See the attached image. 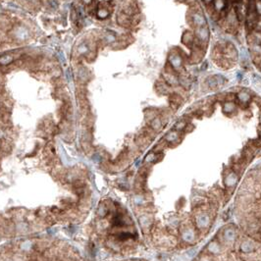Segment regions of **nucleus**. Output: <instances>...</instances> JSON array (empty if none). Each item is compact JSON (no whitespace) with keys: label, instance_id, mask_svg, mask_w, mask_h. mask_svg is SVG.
Returning a JSON list of instances; mask_svg holds the SVG:
<instances>
[{"label":"nucleus","instance_id":"obj_22","mask_svg":"<svg viewBox=\"0 0 261 261\" xmlns=\"http://www.w3.org/2000/svg\"><path fill=\"white\" fill-rule=\"evenodd\" d=\"M240 248H242V250H243V252L247 253V252H250V251L253 250H254V246H253V244H252L251 243L246 242V243H243L242 244Z\"/></svg>","mask_w":261,"mask_h":261},{"label":"nucleus","instance_id":"obj_20","mask_svg":"<svg viewBox=\"0 0 261 261\" xmlns=\"http://www.w3.org/2000/svg\"><path fill=\"white\" fill-rule=\"evenodd\" d=\"M165 138L168 142H175L176 140H178V138H179V134H178V132L173 130V132H170L167 136H166Z\"/></svg>","mask_w":261,"mask_h":261},{"label":"nucleus","instance_id":"obj_8","mask_svg":"<svg viewBox=\"0 0 261 261\" xmlns=\"http://www.w3.org/2000/svg\"><path fill=\"white\" fill-rule=\"evenodd\" d=\"M224 54H226V56L228 57V59H232L234 60L237 57H238V51H237L236 47L232 44V43H228V44L225 46L224 48Z\"/></svg>","mask_w":261,"mask_h":261},{"label":"nucleus","instance_id":"obj_31","mask_svg":"<svg viewBox=\"0 0 261 261\" xmlns=\"http://www.w3.org/2000/svg\"><path fill=\"white\" fill-rule=\"evenodd\" d=\"M183 239L187 240V242H191L192 240V234L191 233V231H185L183 234Z\"/></svg>","mask_w":261,"mask_h":261},{"label":"nucleus","instance_id":"obj_36","mask_svg":"<svg viewBox=\"0 0 261 261\" xmlns=\"http://www.w3.org/2000/svg\"><path fill=\"white\" fill-rule=\"evenodd\" d=\"M243 85H250V80H248L247 78L243 79Z\"/></svg>","mask_w":261,"mask_h":261},{"label":"nucleus","instance_id":"obj_18","mask_svg":"<svg viewBox=\"0 0 261 261\" xmlns=\"http://www.w3.org/2000/svg\"><path fill=\"white\" fill-rule=\"evenodd\" d=\"M251 40L252 42H250V44L251 43H257V44H261V31H255L252 33L251 34Z\"/></svg>","mask_w":261,"mask_h":261},{"label":"nucleus","instance_id":"obj_26","mask_svg":"<svg viewBox=\"0 0 261 261\" xmlns=\"http://www.w3.org/2000/svg\"><path fill=\"white\" fill-rule=\"evenodd\" d=\"M104 39L108 43H112L114 41H116V35L114 33H112V31H108V33L105 34Z\"/></svg>","mask_w":261,"mask_h":261},{"label":"nucleus","instance_id":"obj_15","mask_svg":"<svg viewBox=\"0 0 261 261\" xmlns=\"http://www.w3.org/2000/svg\"><path fill=\"white\" fill-rule=\"evenodd\" d=\"M13 60H14L13 55H10V54L1 55V56H0V65H2V66L9 65L13 62Z\"/></svg>","mask_w":261,"mask_h":261},{"label":"nucleus","instance_id":"obj_29","mask_svg":"<svg viewBox=\"0 0 261 261\" xmlns=\"http://www.w3.org/2000/svg\"><path fill=\"white\" fill-rule=\"evenodd\" d=\"M225 238L229 240H232L235 238V232L233 229H228V230L225 232Z\"/></svg>","mask_w":261,"mask_h":261},{"label":"nucleus","instance_id":"obj_38","mask_svg":"<svg viewBox=\"0 0 261 261\" xmlns=\"http://www.w3.org/2000/svg\"><path fill=\"white\" fill-rule=\"evenodd\" d=\"M255 86H256V88L258 89V90H259V92H261V81H260V82H256V84H255Z\"/></svg>","mask_w":261,"mask_h":261},{"label":"nucleus","instance_id":"obj_37","mask_svg":"<svg viewBox=\"0 0 261 261\" xmlns=\"http://www.w3.org/2000/svg\"><path fill=\"white\" fill-rule=\"evenodd\" d=\"M256 29H257V31H261V20L256 23Z\"/></svg>","mask_w":261,"mask_h":261},{"label":"nucleus","instance_id":"obj_28","mask_svg":"<svg viewBox=\"0 0 261 261\" xmlns=\"http://www.w3.org/2000/svg\"><path fill=\"white\" fill-rule=\"evenodd\" d=\"M88 75H89V73H88V71H86V69L82 68V69L79 70V78H80V80L85 82V79L89 77Z\"/></svg>","mask_w":261,"mask_h":261},{"label":"nucleus","instance_id":"obj_40","mask_svg":"<svg viewBox=\"0 0 261 261\" xmlns=\"http://www.w3.org/2000/svg\"><path fill=\"white\" fill-rule=\"evenodd\" d=\"M213 1H214V0H203V2L206 3V4H209V3H211Z\"/></svg>","mask_w":261,"mask_h":261},{"label":"nucleus","instance_id":"obj_42","mask_svg":"<svg viewBox=\"0 0 261 261\" xmlns=\"http://www.w3.org/2000/svg\"><path fill=\"white\" fill-rule=\"evenodd\" d=\"M260 121H261V118H260Z\"/></svg>","mask_w":261,"mask_h":261},{"label":"nucleus","instance_id":"obj_35","mask_svg":"<svg viewBox=\"0 0 261 261\" xmlns=\"http://www.w3.org/2000/svg\"><path fill=\"white\" fill-rule=\"evenodd\" d=\"M237 79H238L239 81H242V80H243V73H242V72H238V73H237Z\"/></svg>","mask_w":261,"mask_h":261},{"label":"nucleus","instance_id":"obj_39","mask_svg":"<svg viewBox=\"0 0 261 261\" xmlns=\"http://www.w3.org/2000/svg\"><path fill=\"white\" fill-rule=\"evenodd\" d=\"M92 0H82V2L85 4H89V3H92Z\"/></svg>","mask_w":261,"mask_h":261},{"label":"nucleus","instance_id":"obj_5","mask_svg":"<svg viewBox=\"0 0 261 261\" xmlns=\"http://www.w3.org/2000/svg\"><path fill=\"white\" fill-rule=\"evenodd\" d=\"M191 20H192V25L196 27L206 26V19H205V17L201 12H198V11L192 12L191 15Z\"/></svg>","mask_w":261,"mask_h":261},{"label":"nucleus","instance_id":"obj_2","mask_svg":"<svg viewBox=\"0 0 261 261\" xmlns=\"http://www.w3.org/2000/svg\"><path fill=\"white\" fill-rule=\"evenodd\" d=\"M226 82V79L225 77L221 76V75H215V76H210L206 79V85H208V88H210L212 89H218L219 86L223 85Z\"/></svg>","mask_w":261,"mask_h":261},{"label":"nucleus","instance_id":"obj_7","mask_svg":"<svg viewBox=\"0 0 261 261\" xmlns=\"http://www.w3.org/2000/svg\"><path fill=\"white\" fill-rule=\"evenodd\" d=\"M182 42L188 47H193V42H195V35L191 31H185L182 35Z\"/></svg>","mask_w":261,"mask_h":261},{"label":"nucleus","instance_id":"obj_9","mask_svg":"<svg viewBox=\"0 0 261 261\" xmlns=\"http://www.w3.org/2000/svg\"><path fill=\"white\" fill-rule=\"evenodd\" d=\"M237 98H238V100L240 104L243 105H246L250 102L251 100V95L250 93L248 92H246V90H242V92H240L238 94H237Z\"/></svg>","mask_w":261,"mask_h":261},{"label":"nucleus","instance_id":"obj_32","mask_svg":"<svg viewBox=\"0 0 261 261\" xmlns=\"http://www.w3.org/2000/svg\"><path fill=\"white\" fill-rule=\"evenodd\" d=\"M185 127H187V125H185V122L180 121L179 123H177V125H176V130H184Z\"/></svg>","mask_w":261,"mask_h":261},{"label":"nucleus","instance_id":"obj_14","mask_svg":"<svg viewBox=\"0 0 261 261\" xmlns=\"http://www.w3.org/2000/svg\"><path fill=\"white\" fill-rule=\"evenodd\" d=\"M213 7H214L215 11L222 12L226 9L227 1L226 0H214V1H213Z\"/></svg>","mask_w":261,"mask_h":261},{"label":"nucleus","instance_id":"obj_17","mask_svg":"<svg viewBox=\"0 0 261 261\" xmlns=\"http://www.w3.org/2000/svg\"><path fill=\"white\" fill-rule=\"evenodd\" d=\"M209 220H208V216L205 215V214H202L200 215L198 218H197V226H198L199 228H204L206 227V225L208 224Z\"/></svg>","mask_w":261,"mask_h":261},{"label":"nucleus","instance_id":"obj_12","mask_svg":"<svg viewBox=\"0 0 261 261\" xmlns=\"http://www.w3.org/2000/svg\"><path fill=\"white\" fill-rule=\"evenodd\" d=\"M237 109V105L234 101H226L223 103V112L225 114H232Z\"/></svg>","mask_w":261,"mask_h":261},{"label":"nucleus","instance_id":"obj_13","mask_svg":"<svg viewBox=\"0 0 261 261\" xmlns=\"http://www.w3.org/2000/svg\"><path fill=\"white\" fill-rule=\"evenodd\" d=\"M117 22L119 25L121 26H124V27H127L130 24V16L127 15L126 13H120L118 15L117 17Z\"/></svg>","mask_w":261,"mask_h":261},{"label":"nucleus","instance_id":"obj_23","mask_svg":"<svg viewBox=\"0 0 261 261\" xmlns=\"http://www.w3.org/2000/svg\"><path fill=\"white\" fill-rule=\"evenodd\" d=\"M179 85H181L185 89H188L191 86V81L187 77H180L179 78Z\"/></svg>","mask_w":261,"mask_h":261},{"label":"nucleus","instance_id":"obj_30","mask_svg":"<svg viewBox=\"0 0 261 261\" xmlns=\"http://www.w3.org/2000/svg\"><path fill=\"white\" fill-rule=\"evenodd\" d=\"M88 51H89V46L88 44H85V43H82V44H81L78 47V52L80 54H85V53H88Z\"/></svg>","mask_w":261,"mask_h":261},{"label":"nucleus","instance_id":"obj_11","mask_svg":"<svg viewBox=\"0 0 261 261\" xmlns=\"http://www.w3.org/2000/svg\"><path fill=\"white\" fill-rule=\"evenodd\" d=\"M109 6H102L101 4L99 5V7L97 8V11H96V15L97 17L99 19H106L107 17H109L110 15V11L108 9Z\"/></svg>","mask_w":261,"mask_h":261},{"label":"nucleus","instance_id":"obj_34","mask_svg":"<svg viewBox=\"0 0 261 261\" xmlns=\"http://www.w3.org/2000/svg\"><path fill=\"white\" fill-rule=\"evenodd\" d=\"M207 67H208V62H207V61H204V62H203V64H202V66H201V68H200V69L202 70V71H204L205 69H207Z\"/></svg>","mask_w":261,"mask_h":261},{"label":"nucleus","instance_id":"obj_24","mask_svg":"<svg viewBox=\"0 0 261 261\" xmlns=\"http://www.w3.org/2000/svg\"><path fill=\"white\" fill-rule=\"evenodd\" d=\"M150 126H151V128H152L153 130H159V129L161 128V126H162L160 118L154 117L153 119H152V121H151V123H150Z\"/></svg>","mask_w":261,"mask_h":261},{"label":"nucleus","instance_id":"obj_4","mask_svg":"<svg viewBox=\"0 0 261 261\" xmlns=\"http://www.w3.org/2000/svg\"><path fill=\"white\" fill-rule=\"evenodd\" d=\"M14 37L17 40L25 41L30 38V31L27 27L23 26H18L14 30Z\"/></svg>","mask_w":261,"mask_h":261},{"label":"nucleus","instance_id":"obj_10","mask_svg":"<svg viewBox=\"0 0 261 261\" xmlns=\"http://www.w3.org/2000/svg\"><path fill=\"white\" fill-rule=\"evenodd\" d=\"M203 57V51L201 50L199 47H192V52L191 55L192 63H197L199 62Z\"/></svg>","mask_w":261,"mask_h":261},{"label":"nucleus","instance_id":"obj_1","mask_svg":"<svg viewBox=\"0 0 261 261\" xmlns=\"http://www.w3.org/2000/svg\"><path fill=\"white\" fill-rule=\"evenodd\" d=\"M168 62L172 69L176 72H181L184 67V60L182 57L181 53L176 52V51H171L168 56Z\"/></svg>","mask_w":261,"mask_h":261},{"label":"nucleus","instance_id":"obj_21","mask_svg":"<svg viewBox=\"0 0 261 261\" xmlns=\"http://www.w3.org/2000/svg\"><path fill=\"white\" fill-rule=\"evenodd\" d=\"M227 22L230 26L234 27L237 25V23H238V17H237V15L235 13H233V12H231L230 14H229L228 16V19H227Z\"/></svg>","mask_w":261,"mask_h":261},{"label":"nucleus","instance_id":"obj_16","mask_svg":"<svg viewBox=\"0 0 261 261\" xmlns=\"http://www.w3.org/2000/svg\"><path fill=\"white\" fill-rule=\"evenodd\" d=\"M156 90L161 94H168L169 93V88L166 82H157L156 84Z\"/></svg>","mask_w":261,"mask_h":261},{"label":"nucleus","instance_id":"obj_6","mask_svg":"<svg viewBox=\"0 0 261 261\" xmlns=\"http://www.w3.org/2000/svg\"><path fill=\"white\" fill-rule=\"evenodd\" d=\"M163 78L166 82V84L170 86H177L179 85V78H178L175 74L171 71H165L163 73Z\"/></svg>","mask_w":261,"mask_h":261},{"label":"nucleus","instance_id":"obj_19","mask_svg":"<svg viewBox=\"0 0 261 261\" xmlns=\"http://www.w3.org/2000/svg\"><path fill=\"white\" fill-rule=\"evenodd\" d=\"M240 60H242V62L243 63H247L250 61V53H248V51L244 48V47H243V48L240 49Z\"/></svg>","mask_w":261,"mask_h":261},{"label":"nucleus","instance_id":"obj_27","mask_svg":"<svg viewBox=\"0 0 261 261\" xmlns=\"http://www.w3.org/2000/svg\"><path fill=\"white\" fill-rule=\"evenodd\" d=\"M251 50L255 55H261V44L257 43H251Z\"/></svg>","mask_w":261,"mask_h":261},{"label":"nucleus","instance_id":"obj_33","mask_svg":"<svg viewBox=\"0 0 261 261\" xmlns=\"http://www.w3.org/2000/svg\"><path fill=\"white\" fill-rule=\"evenodd\" d=\"M255 10H256V13H257L258 15H261V0H258V1H256Z\"/></svg>","mask_w":261,"mask_h":261},{"label":"nucleus","instance_id":"obj_3","mask_svg":"<svg viewBox=\"0 0 261 261\" xmlns=\"http://www.w3.org/2000/svg\"><path fill=\"white\" fill-rule=\"evenodd\" d=\"M195 35H196V38L198 39L199 42L203 43V44L207 43L209 41V37H210V31H209V27L207 26L196 27Z\"/></svg>","mask_w":261,"mask_h":261},{"label":"nucleus","instance_id":"obj_41","mask_svg":"<svg viewBox=\"0 0 261 261\" xmlns=\"http://www.w3.org/2000/svg\"><path fill=\"white\" fill-rule=\"evenodd\" d=\"M3 12H4V10H3V8H2L1 6H0V14H2V13H3Z\"/></svg>","mask_w":261,"mask_h":261},{"label":"nucleus","instance_id":"obj_25","mask_svg":"<svg viewBox=\"0 0 261 261\" xmlns=\"http://www.w3.org/2000/svg\"><path fill=\"white\" fill-rule=\"evenodd\" d=\"M237 181H238V178H237L235 174H230L226 178V184L228 185H234L237 183Z\"/></svg>","mask_w":261,"mask_h":261}]
</instances>
